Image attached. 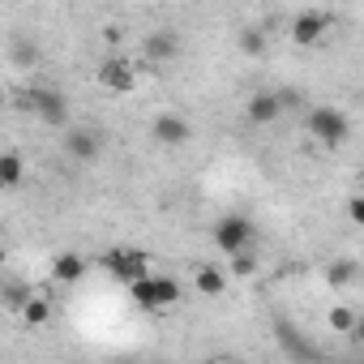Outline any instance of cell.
Instances as JSON below:
<instances>
[{
	"label": "cell",
	"mask_w": 364,
	"mask_h": 364,
	"mask_svg": "<svg viewBox=\"0 0 364 364\" xmlns=\"http://www.w3.org/2000/svg\"><path fill=\"white\" fill-rule=\"evenodd\" d=\"M304 129H309V137H313L317 146H326V150H338V146L351 137V124H347V116H343L338 107H309V112H304Z\"/></svg>",
	"instance_id": "6da1fadb"
},
{
	"label": "cell",
	"mask_w": 364,
	"mask_h": 364,
	"mask_svg": "<svg viewBox=\"0 0 364 364\" xmlns=\"http://www.w3.org/2000/svg\"><path fill=\"white\" fill-rule=\"evenodd\" d=\"M129 296L137 300V309L159 313V309H171L180 300V283L167 279V274H141L137 283H129Z\"/></svg>",
	"instance_id": "7a4b0ae2"
},
{
	"label": "cell",
	"mask_w": 364,
	"mask_h": 364,
	"mask_svg": "<svg viewBox=\"0 0 364 364\" xmlns=\"http://www.w3.org/2000/svg\"><path fill=\"white\" fill-rule=\"evenodd\" d=\"M26 107L35 112L39 124L48 129H69V99L56 86H31L26 90Z\"/></svg>",
	"instance_id": "3957f363"
},
{
	"label": "cell",
	"mask_w": 364,
	"mask_h": 364,
	"mask_svg": "<svg viewBox=\"0 0 364 364\" xmlns=\"http://www.w3.org/2000/svg\"><path fill=\"white\" fill-rule=\"evenodd\" d=\"M60 146H65V154L73 163H95L103 154V133L90 129V124H69L65 137H60Z\"/></svg>",
	"instance_id": "277c9868"
},
{
	"label": "cell",
	"mask_w": 364,
	"mask_h": 364,
	"mask_svg": "<svg viewBox=\"0 0 364 364\" xmlns=\"http://www.w3.org/2000/svg\"><path fill=\"white\" fill-rule=\"evenodd\" d=\"M215 249L219 253H240V249H253V223L245 215H223L215 223Z\"/></svg>",
	"instance_id": "5b68a950"
},
{
	"label": "cell",
	"mask_w": 364,
	"mask_h": 364,
	"mask_svg": "<svg viewBox=\"0 0 364 364\" xmlns=\"http://www.w3.org/2000/svg\"><path fill=\"white\" fill-rule=\"evenodd\" d=\"M283 112H287V103H283L279 90H253L249 103H245V120H249L253 129H266V124L283 120Z\"/></svg>",
	"instance_id": "8992f818"
},
{
	"label": "cell",
	"mask_w": 364,
	"mask_h": 364,
	"mask_svg": "<svg viewBox=\"0 0 364 364\" xmlns=\"http://www.w3.org/2000/svg\"><path fill=\"white\" fill-rule=\"evenodd\" d=\"M103 266H107V274H112V279H120L124 287H129V283H137L141 274H150V266H146V253H141V249H112V253L103 257Z\"/></svg>",
	"instance_id": "52a82bcc"
},
{
	"label": "cell",
	"mask_w": 364,
	"mask_h": 364,
	"mask_svg": "<svg viewBox=\"0 0 364 364\" xmlns=\"http://www.w3.org/2000/svg\"><path fill=\"white\" fill-rule=\"evenodd\" d=\"M99 86L112 90V95H129V90L137 86L133 60H124V56H103V65H99Z\"/></svg>",
	"instance_id": "ba28073f"
},
{
	"label": "cell",
	"mask_w": 364,
	"mask_h": 364,
	"mask_svg": "<svg viewBox=\"0 0 364 364\" xmlns=\"http://www.w3.org/2000/svg\"><path fill=\"white\" fill-rule=\"evenodd\" d=\"M326 31H330V14H321V9H304L291 18V43L296 48H317Z\"/></svg>",
	"instance_id": "9c48e42d"
},
{
	"label": "cell",
	"mask_w": 364,
	"mask_h": 364,
	"mask_svg": "<svg viewBox=\"0 0 364 364\" xmlns=\"http://www.w3.org/2000/svg\"><path fill=\"white\" fill-rule=\"evenodd\" d=\"M141 56H146L150 65H167V60H176V56H180V35H176L171 26L150 31V35L141 39Z\"/></svg>",
	"instance_id": "30bf717a"
},
{
	"label": "cell",
	"mask_w": 364,
	"mask_h": 364,
	"mask_svg": "<svg viewBox=\"0 0 364 364\" xmlns=\"http://www.w3.org/2000/svg\"><path fill=\"white\" fill-rule=\"evenodd\" d=\"M150 133H154L159 146H185V141L193 137V124H189L185 116H176V112H163V116H154Z\"/></svg>",
	"instance_id": "8fae6325"
},
{
	"label": "cell",
	"mask_w": 364,
	"mask_h": 364,
	"mask_svg": "<svg viewBox=\"0 0 364 364\" xmlns=\"http://www.w3.org/2000/svg\"><path fill=\"white\" fill-rule=\"evenodd\" d=\"M236 48H240V56L262 60V56L270 52V39H266V31H262V26H240V31H236Z\"/></svg>",
	"instance_id": "7c38bea8"
},
{
	"label": "cell",
	"mask_w": 364,
	"mask_h": 364,
	"mask_svg": "<svg viewBox=\"0 0 364 364\" xmlns=\"http://www.w3.org/2000/svg\"><path fill=\"white\" fill-rule=\"evenodd\" d=\"M52 274H56L60 283H77V279L86 274V257H82V253H60V257L52 262Z\"/></svg>",
	"instance_id": "4fadbf2b"
},
{
	"label": "cell",
	"mask_w": 364,
	"mask_h": 364,
	"mask_svg": "<svg viewBox=\"0 0 364 364\" xmlns=\"http://www.w3.org/2000/svg\"><path fill=\"white\" fill-rule=\"evenodd\" d=\"M193 287H198L202 296H223V287H228V274H223L219 266H210V262H206V266L193 274Z\"/></svg>",
	"instance_id": "5bb4252c"
},
{
	"label": "cell",
	"mask_w": 364,
	"mask_h": 364,
	"mask_svg": "<svg viewBox=\"0 0 364 364\" xmlns=\"http://www.w3.org/2000/svg\"><path fill=\"white\" fill-rule=\"evenodd\" d=\"M22 176H26V163H22L18 150L0 154V185H5V189H18V185H22Z\"/></svg>",
	"instance_id": "9a60e30c"
},
{
	"label": "cell",
	"mask_w": 364,
	"mask_h": 364,
	"mask_svg": "<svg viewBox=\"0 0 364 364\" xmlns=\"http://www.w3.org/2000/svg\"><path fill=\"white\" fill-rule=\"evenodd\" d=\"M355 274H360V270H355V262H351V257H338V262H330V266H326V283H330L334 291H338V287H351V283H355Z\"/></svg>",
	"instance_id": "2e32d148"
},
{
	"label": "cell",
	"mask_w": 364,
	"mask_h": 364,
	"mask_svg": "<svg viewBox=\"0 0 364 364\" xmlns=\"http://www.w3.org/2000/svg\"><path fill=\"white\" fill-rule=\"evenodd\" d=\"M22 317H26V326H48V317H52V304H48L43 296H31V300L22 304Z\"/></svg>",
	"instance_id": "e0dca14e"
},
{
	"label": "cell",
	"mask_w": 364,
	"mask_h": 364,
	"mask_svg": "<svg viewBox=\"0 0 364 364\" xmlns=\"http://www.w3.org/2000/svg\"><path fill=\"white\" fill-rule=\"evenodd\" d=\"M232 274H236V279H249V274H257V257H253V249H240V253H232Z\"/></svg>",
	"instance_id": "ac0fdd59"
},
{
	"label": "cell",
	"mask_w": 364,
	"mask_h": 364,
	"mask_svg": "<svg viewBox=\"0 0 364 364\" xmlns=\"http://www.w3.org/2000/svg\"><path fill=\"white\" fill-rule=\"evenodd\" d=\"M279 338H283V347H287L291 355H313V347H309L304 338H296V330H291L287 321H279Z\"/></svg>",
	"instance_id": "d6986e66"
},
{
	"label": "cell",
	"mask_w": 364,
	"mask_h": 364,
	"mask_svg": "<svg viewBox=\"0 0 364 364\" xmlns=\"http://www.w3.org/2000/svg\"><path fill=\"white\" fill-rule=\"evenodd\" d=\"M355 321H360V317H355L351 309H343V304H334V309H330V330H347V334H351V330H355Z\"/></svg>",
	"instance_id": "ffe728a7"
},
{
	"label": "cell",
	"mask_w": 364,
	"mask_h": 364,
	"mask_svg": "<svg viewBox=\"0 0 364 364\" xmlns=\"http://www.w3.org/2000/svg\"><path fill=\"white\" fill-rule=\"evenodd\" d=\"M26 300H31V296H26V287H18V283H9V287H5V304H9V309H22Z\"/></svg>",
	"instance_id": "44dd1931"
},
{
	"label": "cell",
	"mask_w": 364,
	"mask_h": 364,
	"mask_svg": "<svg viewBox=\"0 0 364 364\" xmlns=\"http://www.w3.org/2000/svg\"><path fill=\"white\" fill-rule=\"evenodd\" d=\"M347 219H351L355 228H364V193H355V198L347 202Z\"/></svg>",
	"instance_id": "7402d4cb"
},
{
	"label": "cell",
	"mask_w": 364,
	"mask_h": 364,
	"mask_svg": "<svg viewBox=\"0 0 364 364\" xmlns=\"http://www.w3.org/2000/svg\"><path fill=\"white\" fill-rule=\"evenodd\" d=\"M18 65H35V48H26V43H18V56H14Z\"/></svg>",
	"instance_id": "603a6c76"
},
{
	"label": "cell",
	"mask_w": 364,
	"mask_h": 364,
	"mask_svg": "<svg viewBox=\"0 0 364 364\" xmlns=\"http://www.w3.org/2000/svg\"><path fill=\"white\" fill-rule=\"evenodd\" d=\"M351 338H355V343H360V347H364V317H360V321H355V330H351Z\"/></svg>",
	"instance_id": "cb8c5ba5"
}]
</instances>
